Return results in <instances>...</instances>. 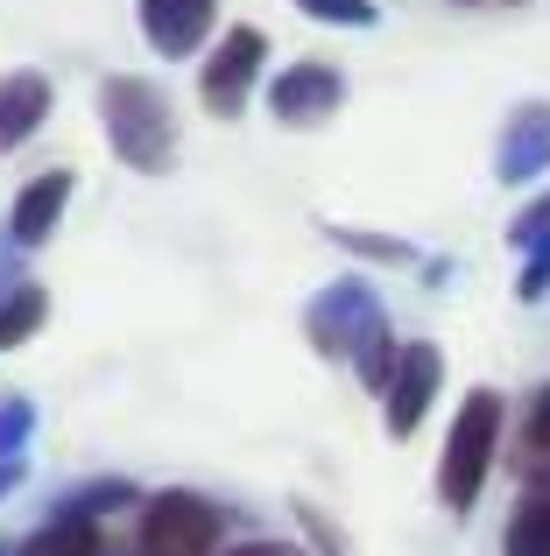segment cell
Segmentation results:
<instances>
[{
	"label": "cell",
	"mask_w": 550,
	"mask_h": 556,
	"mask_svg": "<svg viewBox=\"0 0 550 556\" xmlns=\"http://www.w3.org/2000/svg\"><path fill=\"white\" fill-rule=\"evenodd\" d=\"M495 451H501V394L495 388H473L466 408L452 416V437H445V465H438V493L452 515H466L480 501L487 472H495Z\"/></svg>",
	"instance_id": "obj_1"
},
{
	"label": "cell",
	"mask_w": 550,
	"mask_h": 556,
	"mask_svg": "<svg viewBox=\"0 0 550 556\" xmlns=\"http://www.w3.org/2000/svg\"><path fill=\"white\" fill-rule=\"evenodd\" d=\"M107 113H113V149L127 155L135 169H163L170 163V113L149 85L113 78L107 85Z\"/></svg>",
	"instance_id": "obj_2"
},
{
	"label": "cell",
	"mask_w": 550,
	"mask_h": 556,
	"mask_svg": "<svg viewBox=\"0 0 550 556\" xmlns=\"http://www.w3.org/2000/svg\"><path fill=\"white\" fill-rule=\"evenodd\" d=\"M220 543V507L198 493H155L141 515V556H212Z\"/></svg>",
	"instance_id": "obj_3"
},
{
	"label": "cell",
	"mask_w": 550,
	"mask_h": 556,
	"mask_svg": "<svg viewBox=\"0 0 550 556\" xmlns=\"http://www.w3.org/2000/svg\"><path fill=\"white\" fill-rule=\"evenodd\" d=\"M262 56H268L262 28H234V36L212 50V64H205V106H212V113H240V106H248Z\"/></svg>",
	"instance_id": "obj_4"
},
{
	"label": "cell",
	"mask_w": 550,
	"mask_h": 556,
	"mask_svg": "<svg viewBox=\"0 0 550 556\" xmlns=\"http://www.w3.org/2000/svg\"><path fill=\"white\" fill-rule=\"evenodd\" d=\"M438 380H445L438 345H402V367H396V380H388V430L410 437L416 422H424V408H430V394H438Z\"/></svg>",
	"instance_id": "obj_5"
},
{
	"label": "cell",
	"mask_w": 550,
	"mask_h": 556,
	"mask_svg": "<svg viewBox=\"0 0 550 556\" xmlns=\"http://www.w3.org/2000/svg\"><path fill=\"white\" fill-rule=\"evenodd\" d=\"M141 22H149L155 50L184 56V50H191V42L212 28V0H141Z\"/></svg>",
	"instance_id": "obj_6"
},
{
	"label": "cell",
	"mask_w": 550,
	"mask_h": 556,
	"mask_svg": "<svg viewBox=\"0 0 550 556\" xmlns=\"http://www.w3.org/2000/svg\"><path fill=\"white\" fill-rule=\"evenodd\" d=\"M332 106H339V78H332L325 64H303L275 85V113H283V121H317V113H332Z\"/></svg>",
	"instance_id": "obj_7"
},
{
	"label": "cell",
	"mask_w": 550,
	"mask_h": 556,
	"mask_svg": "<svg viewBox=\"0 0 550 556\" xmlns=\"http://www.w3.org/2000/svg\"><path fill=\"white\" fill-rule=\"evenodd\" d=\"M42 106H50V85H42L36 71H22V78H8V85H0V149H14V141H28V135H36Z\"/></svg>",
	"instance_id": "obj_8"
},
{
	"label": "cell",
	"mask_w": 550,
	"mask_h": 556,
	"mask_svg": "<svg viewBox=\"0 0 550 556\" xmlns=\"http://www.w3.org/2000/svg\"><path fill=\"white\" fill-rule=\"evenodd\" d=\"M543 163H550V106H537V113L515 121V135L501 141V177L523 184V177H537Z\"/></svg>",
	"instance_id": "obj_9"
},
{
	"label": "cell",
	"mask_w": 550,
	"mask_h": 556,
	"mask_svg": "<svg viewBox=\"0 0 550 556\" xmlns=\"http://www.w3.org/2000/svg\"><path fill=\"white\" fill-rule=\"evenodd\" d=\"M64 198H71V177H64V169H50V177H42V184L28 190L22 204H14V240H22V247H36L42 232L57 226V212H64Z\"/></svg>",
	"instance_id": "obj_10"
},
{
	"label": "cell",
	"mask_w": 550,
	"mask_h": 556,
	"mask_svg": "<svg viewBox=\"0 0 550 556\" xmlns=\"http://www.w3.org/2000/svg\"><path fill=\"white\" fill-rule=\"evenodd\" d=\"M14 556H99V529H92V521H71V515H64V521H50L42 535H28Z\"/></svg>",
	"instance_id": "obj_11"
},
{
	"label": "cell",
	"mask_w": 550,
	"mask_h": 556,
	"mask_svg": "<svg viewBox=\"0 0 550 556\" xmlns=\"http://www.w3.org/2000/svg\"><path fill=\"white\" fill-rule=\"evenodd\" d=\"M509 556H550V493H529L509 515Z\"/></svg>",
	"instance_id": "obj_12"
},
{
	"label": "cell",
	"mask_w": 550,
	"mask_h": 556,
	"mask_svg": "<svg viewBox=\"0 0 550 556\" xmlns=\"http://www.w3.org/2000/svg\"><path fill=\"white\" fill-rule=\"evenodd\" d=\"M515 465H523L529 479H543V472H550V388H543V402L529 408V430H523V458H515Z\"/></svg>",
	"instance_id": "obj_13"
},
{
	"label": "cell",
	"mask_w": 550,
	"mask_h": 556,
	"mask_svg": "<svg viewBox=\"0 0 550 556\" xmlns=\"http://www.w3.org/2000/svg\"><path fill=\"white\" fill-rule=\"evenodd\" d=\"M36 325H42V296H36V289H22L14 303H0V353H8L14 339H28Z\"/></svg>",
	"instance_id": "obj_14"
},
{
	"label": "cell",
	"mask_w": 550,
	"mask_h": 556,
	"mask_svg": "<svg viewBox=\"0 0 550 556\" xmlns=\"http://www.w3.org/2000/svg\"><path fill=\"white\" fill-rule=\"evenodd\" d=\"M303 8H311L317 22H346V28H367V22H374L367 0H303Z\"/></svg>",
	"instance_id": "obj_15"
},
{
	"label": "cell",
	"mask_w": 550,
	"mask_h": 556,
	"mask_svg": "<svg viewBox=\"0 0 550 556\" xmlns=\"http://www.w3.org/2000/svg\"><path fill=\"white\" fill-rule=\"evenodd\" d=\"M543 240H550V198L529 204V212L515 218V247H543Z\"/></svg>",
	"instance_id": "obj_16"
},
{
	"label": "cell",
	"mask_w": 550,
	"mask_h": 556,
	"mask_svg": "<svg viewBox=\"0 0 550 556\" xmlns=\"http://www.w3.org/2000/svg\"><path fill=\"white\" fill-rule=\"evenodd\" d=\"M543 282H550V240H543V247H529V268H523V296L537 303V296H543Z\"/></svg>",
	"instance_id": "obj_17"
},
{
	"label": "cell",
	"mask_w": 550,
	"mask_h": 556,
	"mask_svg": "<svg viewBox=\"0 0 550 556\" xmlns=\"http://www.w3.org/2000/svg\"><path fill=\"white\" fill-rule=\"evenodd\" d=\"M234 556H303V549H289V543H248V549H234Z\"/></svg>",
	"instance_id": "obj_18"
},
{
	"label": "cell",
	"mask_w": 550,
	"mask_h": 556,
	"mask_svg": "<svg viewBox=\"0 0 550 556\" xmlns=\"http://www.w3.org/2000/svg\"><path fill=\"white\" fill-rule=\"evenodd\" d=\"M14 479H22V465H0V486H14Z\"/></svg>",
	"instance_id": "obj_19"
},
{
	"label": "cell",
	"mask_w": 550,
	"mask_h": 556,
	"mask_svg": "<svg viewBox=\"0 0 550 556\" xmlns=\"http://www.w3.org/2000/svg\"><path fill=\"white\" fill-rule=\"evenodd\" d=\"M529 493H550V472H543V479H537V486H529Z\"/></svg>",
	"instance_id": "obj_20"
}]
</instances>
